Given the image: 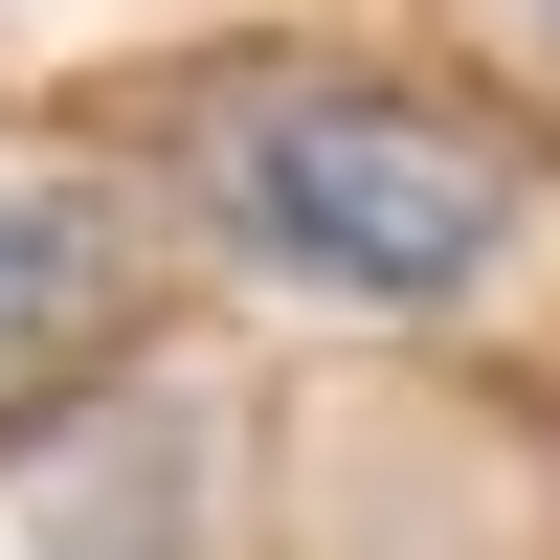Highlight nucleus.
<instances>
[{
  "label": "nucleus",
  "instance_id": "obj_1",
  "mask_svg": "<svg viewBox=\"0 0 560 560\" xmlns=\"http://www.w3.org/2000/svg\"><path fill=\"white\" fill-rule=\"evenodd\" d=\"M202 224L269 269V292H337V314H471L516 269V158L448 135L427 90H224L202 113Z\"/></svg>",
  "mask_w": 560,
  "mask_h": 560
},
{
  "label": "nucleus",
  "instance_id": "obj_2",
  "mask_svg": "<svg viewBox=\"0 0 560 560\" xmlns=\"http://www.w3.org/2000/svg\"><path fill=\"white\" fill-rule=\"evenodd\" d=\"M158 337V224L90 179H0V427H68Z\"/></svg>",
  "mask_w": 560,
  "mask_h": 560
},
{
  "label": "nucleus",
  "instance_id": "obj_3",
  "mask_svg": "<svg viewBox=\"0 0 560 560\" xmlns=\"http://www.w3.org/2000/svg\"><path fill=\"white\" fill-rule=\"evenodd\" d=\"M516 23H538V45H560V0H516Z\"/></svg>",
  "mask_w": 560,
  "mask_h": 560
}]
</instances>
